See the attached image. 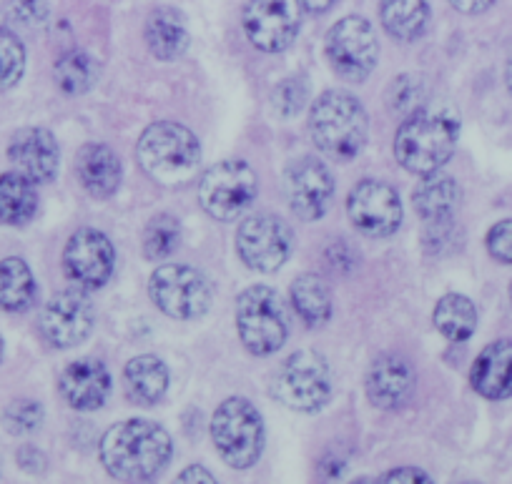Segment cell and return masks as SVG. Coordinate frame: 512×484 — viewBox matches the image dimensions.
I'll return each mask as SVG.
<instances>
[{
	"mask_svg": "<svg viewBox=\"0 0 512 484\" xmlns=\"http://www.w3.org/2000/svg\"><path fill=\"white\" fill-rule=\"evenodd\" d=\"M174 442L161 424L151 419H123L113 424L98 444L106 472L121 482H146L169 467Z\"/></svg>",
	"mask_w": 512,
	"mask_h": 484,
	"instance_id": "6da1fadb",
	"label": "cell"
},
{
	"mask_svg": "<svg viewBox=\"0 0 512 484\" xmlns=\"http://www.w3.org/2000/svg\"><path fill=\"white\" fill-rule=\"evenodd\" d=\"M457 141H460V118L455 113L417 108L397 128L395 158L410 174H435L450 161Z\"/></svg>",
	"mask_w": 512,
	"mask_h": 484,
	"instance_id": "7a4b0ae2",
	"label": "cell"
},
{
	"mask_svg": "<svg viewBox=\"0 0 512 484\" xmlns=\"http://www.w3.org/2000/svg\"><path fill=\"white\" fill-rule=\"evenodd\" d=\"M309 133L324 156L347 164L367 143V111L352 93L324 91L309 111Z\"/></svg>",
	"mask_w": 512,
	"mask_h": 484,
	"instance_id": "3957f363",
	"label": "cell"
},
{
	"mask_svg": "<svg viewBox=\"0 0 512 484\" xmlns=\"http://www.w3.org/2000/svg\"><path fill=\"white\" fill-rule=\"evenodd\" d=\"M141 169L164 186L186 184L201 164V143L194 133L176 121H156L136 143Z\"/></svg>",
	"mask_w": 512,
	"mask_h": 484,
	"instance_id": "277c9868",
	"label": "cell"
},
{
	"mask_svg": "<svg viewBox=\"0 0 512 484\" xmlns=\"http://www.w3.org/2000/svg\"><path fill=\"white\" fill-rule=\"evenodd\" d=\"M211 439L219 457L229 467H254L262 457L267 439L262 412L244 397L224 399L211 417Z\"/></svg>",
	"mask_w": 512,
	"mask_h": 484,
	"instance_id": "5b68a950",
	"label": "cell"
},
{
	"mask_svg": "<svg viewBox=\"0 0 512 484\" xmlns=\"http://www.w3.org/2000/svg\"><path fill=\"white\" fill-rule=\"evenodd\" d=\"M236 332L254 357H269L287 342L289 319L284 301L269 286H249L236 299Z\"/></svg>",
	"mask_w": 512,
	"mask_h": 484,
	"instance_id": "8992f818",
	"label": "cell"
},
{
	"mask_svg": "<svg viewBox=\"0 0 512 484\" xmlns=\"http://www.w3.org/2000/svg\"><path fill=\"white\" fill-rule=\"evenodd\" d=\"M272 397L292 412H319L332 397L327 359L312 349H302L284 359L272 379Z\"/></svg>",
	"mask_w": 512,
	"mask_h": 484,
	"instance_id": "52a82bcc",
	"label": "cell"
},
{
	"mask_svg": "<svg viewBox=\"0 0 512 484\" xmlns=\"http://www.w3.org/2000/svg\"><path fill=\"white\" fill-rule=\"evenodd\" d=\"M259 194V179L241 158H226L199 179V204L211 219L234 221L249 209Z\"/></svg>",
	"mask_w": 512,
	"mask_h": 484,
	"instance_id": "ba28073f",
	"label": "cell"
},
{
	"mask_svg": "<svg viewBox=\"0 0 512 484\" xmlns=\"http://www.w3.org/2000/svg\"><path fill=\"white\" fill-rule=\"evenodd\" d=\"M149 296L171 319L194 321L211 309L214 289L194 266L164 264L151 274Z\"/></svg>",
	"mask_w": 512,
	"mask_h": 484,
	"instance_id": "9c48e42d",
	"label": "cell"
},
{
	"mask_svg": "<svg viewBox=\"0 0 512 484\" xmlns=\"http://www.w3.org/2000/svg\"><path fill=\"white\" fill-rule=\"evenodd\" d=\"M324 53L339 78L362 83L377 68L379 41L372 23L362 16H347L329 28L324 38Z\"/></svg>",
	"mask_w": 512,
	"mask_h": 484,
	"instance_id": "30bf717a",
	"label": "cell"
},
{
	"mask_svg": "<svg viewBox=\"0 0 512 484\" xmlns=\"http://www.w3.org/2000/svg\"><path fill=\"white\" fill-rule=\"evenodd\" d=\"M294 236L287 221L274 214H254L236 229V254L246 269L272 274L292 254Z\"/></svg>",
	"mask_w": 512,
	"mask_h": 484,
	"instance_id": "8fae6325",
	"label": "cell"
},
{
	"mask_svg": "<svg viewBox=\"0 0 512 484\" xmlns=\"http://www.w3.org/2000/svg\"><path fill=\"white\" fill-rule=\"evenodd\" d=\"M241 26L254 48L264 53H282L297 41L302 26L299 0H246Z\"/></svg>",
	"mask_w": 512,
	"mask_h": 484,
	"instance_id": "7c38bea8",
	"label": "cell"
},
{
	"mask_svg": "<svg viewBox=\"0 0 512 484\" xmlns=\"http://www.w3.org/2000/svg\"><path fill=\"white\" fill-rule=\"evenodd\" d=\"M96 327V309L83 289H63L46 301L41 314V332L56 349L78 347Z\"/></svg>",
	"mask_w": 512,
	"mask_h": 484,
	"instance_id": "4fadbf2b",
	"label": "cell"
},
{
	"mask_svg": "<svg viewBox=\"0 0 512 484\" xmlns=\"http://www.w3.org/2000/svg\"><path fill=\"white\" fill-rule=\"evenodd\" d=\"M347 216L359 234L372 239L392 236L402 224L400 194L384 181H359L347 196Z\"/></svg>",
	"mask_w": 512,
	"mask_h": 484,
	"instance_id": "5bb4252c",
	"label": "cell"
},
{
	"mask_svg": "<svg viewBox=\"0 0 512 484\" xmlns=\"http://www.w3.org/2000/svg\"><path fill=\"white\" fill-rule=\"evenodd\" d=\"M116 269V249L98 229H78L63 249V271L83 291H96Z\"/></svg>",
	"mask_w": 512,
	"mask_h": 484,
	"instance_id": "9a60e30c",
	"label": "cell"
},
{
	"mask_svg": "<svg viewBox=\"0 0 512 484\" xmlns=\"http://www.w3.org/2000/svg\"><path fill=\"white\" fill-rule=\"evenodd\" d=\"M289 209L302 221H317L327 214L334 196L332 171L317 156H302L287 166L284 174Z\"/></svg>",
	"mask_w": 512,
	"mask_h": 484,
	"instance_id": "2e32d148",
	"label": "cell"
},
{
	"mask_svg": "<svg viewBox=\"0 0 512 484\" xmlns=\"http://www.w3.org/2000/svg\"><path fill=\"white\" fill-rule=\"evenodd\" d=\"M8 158L18 174L28 176L33 184H48L58 174L61 151H58V143L51 131L23 128L13 136L11 146H8Z\"/></svg>",
	"mask_w": 512,
	"mask_h": 484,
	"instance_id": "e0dca14e",
	"label": "cell"
},
{
	"mask_svg": "<svg viewBox=\"0 0 512 484\" xmlns=\"http://www.w3.org/2000/svg\"><path fill=\"white\" fill-rule=\"evenodd\" d=\"M58 389L71 409L93 412V409H101L111 394V374L101 359L81 357L63 369Z\"/></svg>",
	"mask_w": 512,
	"mask_h": 484,
	"instance_id": "ac0fdd59",
	"label": "cell"
},
{
	"mask_svg": "<svg viewBox=\"0 0 512 484\" xmlns=\"http://www.w3.org/2000/svg\"><path fill=\"white\" fill-rule=\"evenodd\" d=\"M364 389L377 409H400L415 389V372L400 354H382L369 367Z\"/></svg>",
	"mask_w": 512,
	"mask_h": 484,
	"instance_id": "d6986e66",
	"label": "cell"
},
{
	"mask_svg": "<svg viewBox=\"0 0 512 484\" xmlns=\"http://www.w3.org/2000/svg\"><path fill=\"white\" fill-rule=\"evenodd\" d=\"M470 384L480 397L492 402L512 397V339H497L477 354Z\"/></svg>",
	"mask_w": 512,
	"mask_h": 484,
	"instance_id": "ffe728a7",
	"label": "cell"
},
{
	"mask_svg": "<svg viewBox=\"0 0 512 484\" xmlns=\"http://www.w3.org/2000/svg\"><path fill=\"white\" fill-rule=\"evenodd\" d=\"M76 176L88 196L111 199L123 179L121 161L103 143H86L76 156Z\"/></svg>",
	"mask_w": 512,
	"mask_h": 484,
	"instance_id": "44dd1931",
	"label": "cell"
},
{
	"mask_svg": "<svg viewBox=\"0 0 512 484\" xmlns=\"http://www.w3.org/2000/svg\"><path fill=\"white\" fill-rule=\"evenodd\" d=\"M146 46L156 61L171 63L181 58L189 48V28L184 13L171 6H161L149 13L144 28Z\"/></svg>",
	"mask_w": 512,
	"mask_h": 484,
	"instance_id": "7402d4cb",
	"label": "cell"
},
{
	"mask_svg": "<svg viewBox=\"0 0 512 484\" xmlns=\"http://www.w3.org/2000/svg\"><path fill=\"white\" fill-rule=\"evenodd\" d=\"M460 196L457 181L442 171H435V174L422 176L417 189L412 191V206L427 226L450 224L457 206H460Z\"/></svg>",
	"mask_w": 512,
	"mask_h": 484,
	"instance_id": "603a6c76",
	"label": "cell"
},
{
	"mask_svg": "<svg viewBox=\"0 0 512 484\" xmlns=\"http://www.w3.org/2000/svg\"><path fill=\"white\" fill-rule=\"evenodd\" d=\"M123 382H126L128 397L141 407H151L169 392V369L154 354H141L126 364Z\"/></svg>",
	"mask_w": 512,
	"mask_h": 484,
	"instance_id": "cb8c5ba5",
	"label": "cell"
},
{
	"mask_svg": "<svg viewBox=\"0 0 512 484\" xmlns=\"http://www.w3.org/2000/svg\"><path fill=\"white\" fill-rule=\"evenodd\" d=\"M384 31L402 43H412L425 36L430 26V6L427 0H382L379 6Z\"/></svg>",
	"mask_w": 512,
	"mask_h": 484,
	"instance_id": "d4e9b609",
	"label": "cell"
},
{
	"mask_svg": "<svg viewBox=\"0 0 512 484\" xmlns=\"http://www.w3.org/2000/svg\"><path fill=\"white\" fill-rule=\"evenodd\" d=\"M289 299L307 327H322L332 316V291L327 281L317 274L297 276L289 286Z\"/></svg>",
	"mask_w": 512,
	"mask_h": 484,
	"instance_id": "484cf974",
	"label": "cell"
},
{
	"mask_svg": "<svg viewBox=\"0 0 512 484\" xmlns=\"http://www.w3.org/2000/svg\"><path fill=\"white\" fill-rule=\"evenodd\" d=\"M38 209L36 186L28 176L11 171L0 176V224L23 226Z\"/></svg>",
	"mask_w": 512,
	"mask_h": 484,
	"instance_id": "4316f807",
	"label": "cell"
},
{
	"mask_svg": "<svg viewBox=\"0 0 512 484\" xmlns=\"http://www.w3.org/2000/svg\"><path fill=\"white\" fill-rule=\"evenodd\" d=\"M437 332L450 342H467L477 329V306L465 294H445L432 311Z\"/></svg>",
	"mask_w": 512,
	"mask_h": 484,
	"instance_id": "83f0119b",
	"label": "cell"
},
{
	"mask_svg": "<svg viewBox=\"0 0 512 484\" xmlns=\"http://www.w3.org/2000/svg\"><path fill=\"white\" fill-rule=\"evenodd\" d=\"M36 279L23 259L11 256L0 261V309L26 311L36 301Z\"/></svg>",
	"mask_w": 512,
	"mask_h": 484,
	"instance_id": "f1b7e54d",
	"label": "cell"
},
{
	"mask_svg": "<svg viewBox=\"0 0 512 484\" xmlns=\"http://www.w3.org/2000/svg\"><path fill=\"white\" fill-rule=\"evenodd\" d=\"M101 68L83 51H68L56 63V83L66 96H83L96 86Z\"/></svg>",
	"mask_w": 512,
	"mask_h": 484,
	"instance_id": "f546056e",
	"label": "cell"
},
{
	"mask_svg": "<svg viewBox=\"0 0 512 484\" xmlns=\"http://www.w3.org/2000/svg\"><path fill=\"white\" fill-rule=\"evenodd\" d=\"M181 224L171 214H156L144 229V256L149 261H164L179 249Z\"/></svg>",
	"mask_w": 512,
	"mask_h": 484,
	"instance_id": "4dcf8cb0",
	"label": "cell"
},
{
	"mask_svg": "<svg viewBox=\"0 0 512 484\" xmlns=\"http://www.w3.org/2000/svg\"><path fill=\"white\" fill-rule=\"evenodd\" d=\"M26 71V48L11 31L0 28V91L13 88Z\"/></svg>",
	"mask_w": 512,
	"mask_h": 484,
	"instance_id": "1f68e13d",
	"label": "cell"
},
{
	"mask_svg": "<svg viewBox=\"0 0 512 484\" xmlns=\"http://www.w3.org/2000/svg\"><path fill=\"white\" fill-rule=\"evenodd\" d=\"M274 111L282 118H292L307 106L309 101V86L302 76L284 78L277 88H274Z\"/></svg>",
	"mask_w": 512,
	"mask_h": 484,
	"instance_id": "d6a6232c",
	"label": "cell"
},
{
	"mask_svg": "<svg viewBox=\"0 0 512 484\" xmlns=\"http://www.w3.org/2000/svg\"><path fill=\"white\" fill-rule=\"evenodd\" d=\"M43 407L33 399H18L3 414V424L11 434H31L41 427Z\"/></svg>",
	"mask_w": 512,
	"mask_h": 484,
	"instance_id": "836d02e7",
	"label": "cell"
},
{
	"mask_svg": "<svg viewBox=\"0 0 512 484\" xmlns=\"http://www.w3.org/2000/svg\"><path fill=\"white\" fill-rule=\"evenodd\" d=\"M422 98H425V83L415 76H400V78H395V83H392L387 101H390L392 111H410L412 113V111H417V106H420Z\"/></svg>",
	"mask_w": 512,
	"mask_h": 484,
	"instance_id": "e575fe53",
	"label": "cell"
},
{
	"mask_svg": "<svg viewBox=\"0 0 512 484\" xmlns=\"http://www.w3.org/2000/svg\"><path fill=\"white\" fill-rule=\"evenodd\" d=\"M487 251L500 264H512V219L497 221L490 231H487Z\"/></svg>",
	"mask_w": 512,
	"mask_h": 484,
	"instance_id": "d590c367",
	"label": "cell"
},
{
	"mask_svg": "<svg viewBox=\"0 0 512 484\" xmlns=\"http://www.w3.org/2000/svg\"><path fill=\"white\" fill-rule=\"evenodd\" d=\"M379 482H430V474L417 467H397L384 472Z\"/></svg>",
	"mask_w": 512,
	"mask_h": 484,
	"instance_id": "8d00e7d4",
	"label": "cell"
},
{
	"mask_svg": "<svg viewBox=\"0 0 512 484\" xmlns=\"http://www.w3.org/2000/svg\"><path fill=\"white\" fill-rule=\"evenodd\" d=\"M18 462H21V467L26 469L28 474L46 472V457H43L36 447H23L21 452H18Z\"/></svg>",
	"mask_w": 512,
	"mask_h": 484,
	"instance_id": "74e56055",
	"label": "cell"
},
{
	"mask_svg": "<svg viewBox=\"0 0 512 484\" xmlns=\"http://www.w3.org/2000/svg\"><path fill=\"white\" fill-rule=\"evenodd\" d=\"M495 0H450V6L455 11L465 13V16H477V13H485Z\"/></svg>",
	"mask_w": 512,
	"mask_h": 484,
	"instance_id": "f35d334b",
	"label": "cell"
},
{
	"mask_svg": "<svg viewBox=\"0 0 512 484\" xmlns=\"http://www.w3.org/2000/svg\"><path fill=\"white\" fill-rule=\"evenodd\" d=\"M179 482H216V479L209 469L199 467V464H191V467H186L179 474Z\"/></svg>",
	"mask_w": 512,
	"mask_h": 484,
	"instance_id": "ab89813d",
	"label": "cell"
},
{
	"mask_svg": "<svg viewBox=\"0 0 512 484\" xmlns=\"http://www.w3.org/2000/svg\"><path fill=\"white\" fill-rule=\"evenodd\" d=\"M302 3V8L307 13H312V16H322V13L332 11L334 6H337L339 0H299Z\"/></svg>",
	"mask_w": 512,
	"mask_h": 484,
	"instance_id": "60d3db41",
	"label": "cell"
},
{
	"mask_svg": "<svg viewBox=\"0 0 512 484\" xmlns=\"http://www.w3.org/2000/svg\"><path fill=\"white\" fill-rule=\"evenodd\" d=\"M505 81H507V91H510V96H512V56H510V61H507V68H505Z\"/></svg>",
	"mask_w": 512,
	"mask_h": 484,
	"instance_id": "b9f144b4",
	"label": "cell"
},
{
	"mask_svg": "<svg viewBox=\"0 0 512 484\" xmlns=\"http://www.w3.org/2000/svg\"><path fill=\"white\" fill-rule=\"evenodd\" d=\"M3 352H6V347H3V339H0V362H3Z\"/></svg>",
	"mask_w": 512,
	"mask_h": 484,
	"instance_id": "7bdbcfd3",
	"label": "cell"
},
{
	"mask_svg": "<svg viewBox=\"0 0 512 484\" xmlns=\"http://www.w3.org/2000/svg\"><path fill=\"white\" fill-rule=\"evenodd\" d=\"M510 301H512V284H510Z\"/></svg>",
	"mask_w": 512,
	"mask_h": 484,
	"instance_id": "ee69618b",
	"label": "cell"
}]
</instances>
